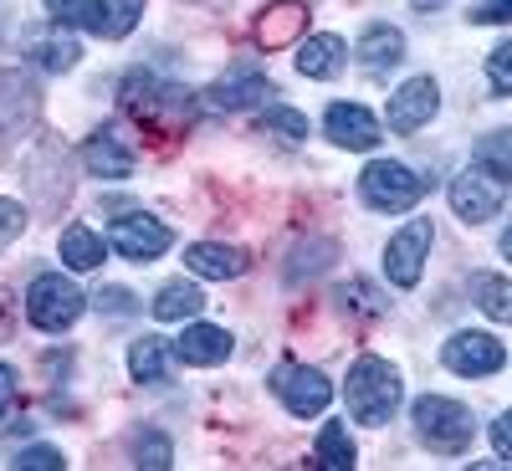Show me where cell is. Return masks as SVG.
Returning <instances> with one entry per match:
<instances>
[{"instance_id": "1", "label": "cell", "mask_w": 512, "mask_h": 471, "mask_svg": "<svg viewBox=\"0 0 512 471\" xmlns=\"http://www.w3.org/2000/svg\"><path fill=\"white\" fill-rule=\"evenodd\" d=\"M344 400H349V415L364 420V425H384L400 400H405V379L390 359H379V354H364L354 359L349 379H344Z\"/></svg>"}, {"instance_id": "2", "label": "cell", "mask_w": 512, "mask_h": 471, "mask_svg": "<svg viewBox=\"0 0 512 471\" xmlns=\"http://www.w3.org/2000/svg\"><path fill=\"white\" fill-rule=\"evenodd\" d=\"M410 420H415V436L431 446V451H441V456H466V451H472V441H477L472 410L446 400V395H420L415 410H410Z\"/></svg>"}, {"instance_id": "3", "label": "cell", "mask_w": 512, "mask_h": 471, "mask_svg": "<svg viewBox=\"0 0 512 471\" xmlns=\"http://www.w3.org/2000/svg\"><path fill=\"white\" fill-rule=\"evenodd\" d=\"M47 11L57 26H82L103 41H123L139 26L144 0H47Z\"/></svg>"}, {"instance_id": "4", "label": "cell", "mask_w": 512, "mask_h": 471, "mask_svg": "<svg viewBox=\"0 0 512 471\" xmlns=\"http://www.w3.org/2000/svg\"><path fill=\"white\" fill-rule=\"evenodd\" d=\"M82 308H88V297H82L77 282H67L62 272H41L31 277L26 287V318L41 328V333H62L82 318Z\"/></svg>"}, {"instance_id": "5", "label": "cell", "mask_w": 512, "mask_h": 471, "mask_svg": "<svg viewBox=\"0 0 512 471\" xmlns=\"http://www.w3.org/2000/svg\"><path fill=\"white\" fill-rule=\"evenodd\" d=\"M359 195L369 210H384V216H400V210H415L425 195V180L400 159H374L359 175Z\"/></svg>"}, {"instance_id": "6", "label": "cell", "mask_w": 512, "mask_h": 471, "mask_svg": "<svg viewBox=\"0 0 512 471\" xmlns=\"http://www.w3.org/2000/svg\"><path fill=\"white\" fill-rule=\"evenodd\" d=\"M41 118V88L21 67H0V149L21 144Z\"/></svg>"}, {"instance_id": "7", "label": "cell", "mask_w": 512, "mask_h": 471, "mask_svg": "<svg viewBox=\"0 0 512 471\" xmlns=\"http://www.w3.org/2000/svg\"><path fill=\"white\" fill-rule=\"evenodd\" d=\"M507 185L512 180H502V175H492L487 164H466L461 175L451 180V210L466 221V226H487L497 210H502V200H507Z\"/></svg>"}, {"instance_id": "8", "label": "cell", "mask_w": 512, "mask_h": 471, "mask_svg": "<svg viewBox=\"0 0 512 471\" xmlns=\"http://www.w3.org/2000/svg\"><path fill=\"white\" fill-rule=\"evenodd\" d=\"M441 364L461 379H487L507 364V349H502V338L482 333V328H461L446 338V349H441Z\"/></svg>"}, {"instance_id": "9", "label": "cell", "mask_w": 512, "mask_h": 471, "mask_svg": "<svg viewBox=\"0 0 512 471\" xmlns=\"http://www.w3.org/2000/svg\"><path fill=\"white\" fill-rule=\"evenodd\" d=\"M272 390H277V400H282L297 420L323 415L328 400H333V384H328L318 369H308V364H277V369H272Z\"/></svg>"}, {"instance_id": "10", "label": "cell", "mask_w": 512, "mask_h": 471, "mask_svg": "<svg viewBox=\"0 0 512 471\" xmlns=\"http://www.w3.org/2000/svg\"><path fill=\"white\" fill-rule=\"evenodd\" d=\"M431 241H436V231H431V221H425V216H415L405 231L390 236V246H384V272H390L395 287L410 292V287L420 282L425 256H431Z\"/></svg>"}, {"instance_id": "11", "label": "cell", "mask_w": 512, "mask_h": 471, "mask_svg": "<svg viewBox=\"0 0 512 471\" xmlns=\"http://www.w3.org/2000/svg\"><path fill=\"white\" fill-rule=\"evenodd\" d=\"M169 226L164 221H154V216H144V210H134V216H118L113 226H108V246L118 251V256H128V262H159V256L169 251Z\"/></svg>"}, {"instance_id": "12", "label": "cell", "mask_w": 512, "mask_h": 471, "mask_svg": "<svg viewBox=\"0 0 512 471\" xmlns=\"http://www.w3.org/2000/svg\"><path fill=\"white\" fill-rule=\"evenodd\" d=\"M436 108H441L436 77H410L400 93H390V113H384V123H390L395 134H415V128H425L436 118Z\"/></svg>"}, {"instance_id": "13", "label": "cell", "mask_w": 512, "mask_h": 471, "mask_svg": "<svg viewBox=\"0 0 512 471\" xmlns=\"http://www.w3.org/2000/svg\"><path fill=\"white\" fill-rule=\"evenodd\" d=\"M323 128H328V139H333L338 149H354V154H369V149L384 139L379 118H374L364 103H333V108L323 113Z\"/></svg>"}, {"instance_id": "14", "label": "cell", "mask_w": 512, "mask_h": 471, "mask_svg": "<svg viewBox=\"0 0 512 471\" xmlns=\"http://www.w3.org/2000/svg\"><path fill=\"white\" fill-rule=\"evenodd\" d=\"M231 333L216 328V323H185V333L175 338V359L180 364H195V369H210V364H226L231 359Z\"/></svg>"}, {"instance_id": "15", "label": "cell", "mask_w": 512, "mask_h": 471, "mask_svg": "<svg viewBox=\"0 0 512 471\" xmlns=\"http://www.w3.org/2000/svg\"><path fill=\"white\" fill-rule=\"evenodd\" d=\"M82 164H88V175H98V180H128L134 175V149H128L113 128H98V134L82 144Z\"/></svg>"}, {"instance_id": "16", "label": "cell", "mask_w": 512, "mask_h": 471, "mask_svg": "<svg viewBox=\"0 0 512 471\" xmlns=\"http://www.w3.org/2000/svg\"><path fill=\"white\" fill-rule=\"evenodd\" d=\"M185 267H190L195 277H210V282H231V277H241L251 262H246V251H241V246L195 241V246L185 251Z\"/></svg>"}, {"instance_id": "17", "label": "cell", "mask_w": 512, "mask_h": 471, "mask_svg": "<svg viewBox=\"0 0 512 471\" xmlns=\"http://www.w3.org/2000/svg\"><path fill=\"white\" fill-rule=\"evenodd\" d=\"M272 93V82L262 72H236V77H221L216 88L205 93L210 108H221V113H241V108H256V103H267Z\"/></svg>"}, {"instance_id": "18", "label": "cell", "mask_w": 512, "mask_h": 471, "mask_svg": "<svg viewBox=\"0 0 512 471\" xmlns=\"http://www.w3.org/2000/svg\"><path fill=\"white\" fill-rule=\"evenodd\" d=\"M344 62H349V47L338 36H328V31L297 41V72H303V77H338Z\"/></svg>"}, {"instance_id": "19", "label": "cell", "mask_w": 512, "mask_h": 471, "mask_svg": "<svg viewBox=\"0 0 512 471\" xmlns=\"http://www.w3.org/2000/svg\"><path fill=\"white\" fill-rule=\"evenodd\" d=\"M354 57H359V67H369V72H384V67H395L400 57H405V31L400 26H369L359 41H354Z\"/></svg>"}, {"instance_id": "20", "label": "cell", "mask_w": 512, "mask_h": 471, "mask_svg": "<svg viewBox=\"0 0 512 471\" xmlns=\"http://www.w3.org/2000/svg\"><path fill=\"white\" fill-rule=\"evenodd\" d=\"M200 308H205V292L195 282H169L154 297V318L159 323H190V318H200Z\"/></svg>"}, {"instance_id": "21", "label": "cell", "mask_w": 512, "mask_h": 471, "mask_svg": "<svg viewBox=\"0 0 512 471\" xmlns=\"http://www.w3.org/2000/svg\"><path fill=\"white\" fill-rule=\"evenodd\" d=\"M128 374H134L139 384H164L169 379V349H164V338H154V333L134 338V349H128Z\"/></svg>"}, {"instance_id": "22", "label": "cell", "mask_w": 512, "mask_h": 471, "mask_svg": "<svg viewBox=\"0 0 512 471\" xmlns=\"http://www.w3.org/2000/svg\"><path fill=\"white\" fill-rule=\"evenodd\" d=\"M31 62L41 72H72L82 62V47L62 31H47V36H31Z\"/></svg>"}, {"instance_id": "23", "label": "cell", "mask_w": 512, "mask_h": 471, "mask_svg": "<svg viewBox=\"0 0 512 471\" xmlns=\"http://www.w3.org/2000/svg\"><path fill=\"white\" fill-rule=\"evenodd\" d=\"M308 26V11L303 6H272L262 21H256V41L262 47H287V41H297Z\"/></svg>"}, {"instance_id": "24", "label": "cell", "mask_w": 512, "mask_h": 471, "mask_svg": "<svg viewBox=\"0 0 512 471\" xmlns=\"http://www.w3.org/2000/svg\"><path fill=\"white\" fill-rule=\"evenodd\" d=\"M472 303L492 318V323H512V282L497 272H477L472 277Z\"/></svg>"}, {"instance_id": "25", "label": "cell", "mask_w": 512, "mask_h": 471, "mask_svg": "<svg viewBox=\"0 0 512 471\" xmlns=\"http://www.w3.org/2000/svg\"><path fill=\"white\" fill-rule=\"evenodd\" d=\"M57 251H62V262H67L72 272H93V267H103V236H93L88 226H67L62 241H57Z\"/></svg>"}, {"instance_id": "26", "label": "cell", "mask_w": 512, "mask_h": 471, "mask_svg": "<svg viewBox=\"0 0 512 471\" xmlns=\"http://www.w3.org/2000/svg\"><path fill=\"white\" fill-rule=\"evenodd\" d=\"M313 456H318V466H328V471H349L354 456H359L354 441H349V425H344V420H328L323 431H318V451H313Z\"/></svg>"}, {"instance_id": "27", "label": "cell", "mask_w": 512, "mask_h": 471, "mask_svg": "<svg viewBox=\"0 0 512 471\" xmlns=\"http://www.w3.org/2000/svg\"><path fill=\"white\" fill-rule=\"evenodd\" d=\"M472 159H477V164H487L492 175L512 180V128H492V134L472 149Z\"/></svg>"}, {"instance_id": "28", "label": "cell", "mask_w": 512, "mask_h": 471, "mask_svg": "<svg viewBox=\"0 0 512 471\" xmlns=\"http://www.w3.org/2000/svg\"><path fill=\"white\" fill-rule=\"evenodd\" d=\"M134 456H139V466H149V471H164V466H175V446H169V436H159V431L139 436Z\"/></svg>"}, {"instance_id": "29", "label": "cell", "mask_w": 512, "mask_h": 471, "mask_svg": "<svg viewBox=\"0 0 512 471\" xmlns=\"http://www.w3.org/2000/svg\"><path fill=\"white\" fill-rule=\"evenodd\" d=\"M262 128H272V134H282V139H308V118L297 108H267Z\"/></svg>"}, {"instance_id": "30", "label": "cell", "mask_w": 512, "mask_h": 471, "mask_svg": "<svg viewBox=\"0 0 512 471\" xmlns=\"http://www.w3.org/2000/svg\"><path fill=\"white\" fill-rule=\"evenodd\" d=\"M487 82L497 93H512V41H497L487 52Z\"/></svg>"}, {"instance_id": "31", "label": "cell", "mask_w": 512, "mask_h": 471, "mask_svg": "<svg viewBox=\"0 0 512 471\" xmlns=\"http://www.w3.org/2000/svg\"><path fill=\"white\" fill-rule=\"evenodd\" d=\"M11 466H16V471H62L67 461H62V451H52V446H26V451H16Z\"/></svg>"}, {"instance_id": "32", "label": "cell", "mask_w": 512, "mask_h": 471, "mask_svg": "<svg viewBox=\"0 0 512 471\" xmlns=\"http://www.w3.org/2000/svg\"><path fill=\"white\" fill-rule=\"evenodd\" d=\"M21 231H26V210H21L16 200L0 195V251H6V246H11Z\"/></svg>"}, {"instance_id": "33", "label": "cell", "mask_w": 512, "mask_h": 471, "mask_svg": "<svg viewBox=\"0 0 512 471\" xmlns=\"http://www.w3.org/2000/svg\"><path fill=\"white\" fill-rule=\"evenodd\" d=\"M98 308H108V313H134L139 303H134V292H128V287H103V292H98Z\"/></svg>"}, {"instance_id": "34", "label": "cell", "mask_w": 512, "mask_h": 471, "mask_svg": "<svg viewBox=\"0 0 512 471\" xmlns=\"http://www.w3.org/2000/svg\"><path fill=\"white\" fill-rule=\"evenodd\" d=\"M344 297H354V308H359V313H369V318H374V313H384V297H374V287H369V282L344 287Z\"/></svg>"}, {"instance_id": "35", "label": "cell", "mask_w": 512, "mask_h": 471, "mask_svg": "<svg viewBox=\"0 0 512 471\" xmlns=\"http://www.w3.org/2000/svg\"><path fill=\"white\" fill-rule=\"evenodd\" d=\"M16 395H21V384H16V369L11 364H0V420H6L16 410Z\"/></svg>"}, {"instance_id": "36", "label": "cell", "mask_w": 512, "mask_h": 471, "mask_svg": "<svg viewBox=\"0 0 512 471\" xmlns=\"http://www.w3.org/2000/svg\"><path fill=\"white\" fill-rule=\"evenodd\" d=\"M492 446H497L502 461H512V410H502V415L492 420Z\"/></svg>"}, {"instance_id": "37", "label": "cell", "mask_w": 512, "mask_h": 471, "mask_svg": "<svg viewBox=\"0 0 512 471\" xmlns=\"http://www.w3.org/2000/svg\"><path fill=\"white\" fill-rule=\"evenodd\" d=\"M472 21H512V0H487L472 11Z\"/></svg>"}, {"instance_id": "38", "label": "cell", "mask_w": 512, "mask_h": 471, "mask_svg": "<svg viewBox=\"0 0 512 471\" xmlns=\"http://www.w3.org/2000/svg\"><path fill=\"white\" fill-rule=\"evenodd\" d=\"M502 256H507V262H512V226L502 231Z\"/></svg>"}, {"instance_id": "39", "label": "cell", "mask_w": 512, "mask_h": 471, "mask_svg": "<svg viewBox=\"0 0 512 471\" xmlns=\"http://www.w3.org/2000/svg\"><path fill=\"white\" fill-rule=\"evenodd\" d=\"M415 6H420V11H431V6H446V0H415Z\"/></svg>"}]
</instances>
